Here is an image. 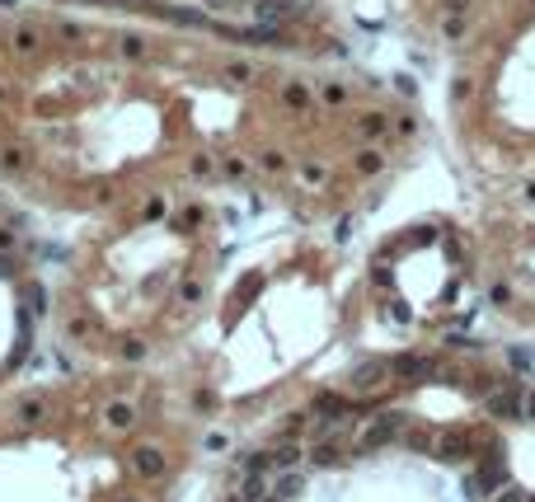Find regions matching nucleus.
Instances as JSON below:
<instances>
[{
  "label": "nucleus",
  "mask_w": 535,
  "mask_h": 502,
  "mask_svg": "<svg viewBox=\"0 0 535 502\" xmlns=\"http://www.w3.org/2000/svg\"><path fill=\"white\" fill-rule=\"evenodd\" d=\"M400 432H404V413H380L362 437H357V455H371V450H380V446H390V441H400Z\"/></svg>",
  "instance_id": "obj_1"
},
{
  "label": "nucleus",
  "mask_w": 535,
  "mask_h": 502,
  "mask_svg": "<svg viewBox=\"0 0 535 502\" xmlns=\"http://www.w3.org/2000/svg\"><path fill=\"white\" fill-rule=\"evenodd\" d=\"M395 375V362H380V357H371V362H362V367L352 371V385L362 390V395H375V390H385V380Z\"/></svg>",
  "instance_id": "obj_2"
},
{
  "label": "nucleus",
  "mask_w": 535,
  "mask_h": 502,
  "mask_svg": "<svg viewBox=\"0 0 535 502\" xmlns=\"http://www.w3.org/2000/svg\"><path fill=\"white\" fill-rule=\"evenodd\" d=\"M483 408L498 418V423H516L521 413H526V399H521V390H498V395H483Z\"/></svg>",
  "instance_id": "obj_3"
},
{
  "label": "nucleus",
  "mask_w": 535,
  "mask_h": 502,
  "mask_svg": "<svg viewBox=\"0 0 535 502\" xmlns=\"http://www.w3.org/2000/svg\"><path fill=\"white\" fill-rule=\"evenodd\" d=\"M470 450H474V437H470V432H441L437 446H432V455L455 465V460H470Z\"/></svg>",
  "instance_id": "obj_4"
},
{
  "label": "nucleus",
  "mask_w": 535,
  "mask_h": 502,
  "mask_svg": "<svg viewBox=\"0 0 535 502\" xmlns=\"http://www.w3.org/2000/svg\"><path fill=\"white\" fill-rule=\"evenodd\" d=\"M132 470L141 479H160L164 474V450L160 446H136L132 450Z\"/></svg>",
  "instance_id": "obj_5"
},
{
  "label": "nucleus",
  "mask_w": 535,
  "mask_h": 502,
  "mask_svg": "<svg viewBox=\"0 0 535 502\" xmlns=\"http://www.w3.org/2000/svg\"><path fill=\"white\" fill-rule=\"evenodd\" d=\"M395 375L400 380H428V375H437V357H395Z\"/></svg>",
  "instance_id": "obj_6"
},
{
  "label": "nucleus",
  "mask_w": 535,
  "mask_h": 502,
  "mask_svg": "<svg viewBox=\"0 0 535 502\" xmlns=\"http://www.w3.org/2000/svg\"><path fill=\"white\" fill-rule=\"evenodd\" d=\"M104 423L113 427V432H127V427L136 423V408L132 404H122V399H113V404L104 408Z\"/></svg>",
  "instance_id": "obj_7"
},
{
  "label": "nucleus",
  "mask_w": 535,
  "mask_h": 502,
  "mask_svg": "<svg viewBox=\"0 0 535 502\" xmlns=\"http://www.w3.org/2000/svg\"><path fill=\"white\" fill-rule=\"evenodd\" d=\"M400 441H404L408 450H432V446H437V437H432L428 427H404V432H400Z\"/></svg>",
  "instance_id": "obj_8"
},
{
  "label": "nucleus",
  "mask_w": 535,
  "mask_h": 502,
  "mask_svg": "<svg viewBox=\"0 0 535 502\" xmlns=\"http://www.w3.org/2000/svg\"><path fill=\"white\" fill-rule=\"evenodd\" d=\"M43 418H47V404H43V399H24V404H19V423H43Z\"/></svg>",
  "instance_id": "obj_9"
},
{
  "label": "nucleus",
  "mask_w": 535,
  "mask_h": 502,
  "mask_svg": "<svg viewBox=\"0 0 535 502\" xmlns=\"http://www.w3.org/2000/svg\"><path fill=\"white\" fill-rule=\"evenodd\" d=\"M310 460H315V465H338V441H334V437L320 441V446L310 450Z\"/></svg>",
  "instance_id": "obj_10"
},
{
  "label": "nucleus",
  "mask_w": 535,
  "mask_h": 502,
  "mask_svg": "<svg viewBox=\"0 0 535 502\" xmlns=\"http://www.w3.org/2000/svg\"><path fill=\"white\" fill-rule=\"evenodd\" d=\"M296 460H301V450H296L292 441H287V446H277V450H272V465H282V470H287V465H296Z\"/></svg>",
  "instance_id": "obj_11"
},
{
  "label": "nucleus",
  "mask_w": 535,
  "mask_h": 502,
  "mask_svg": "<svg viewBox=\"0 0 535 502\" xmlns=\"http://www.w3.org/2000/svg\"><path fill=\"white\" fill-rule=\"evenodd\" d=\"M14 47H19V52H33V47H38V28H19V33H14Z\"/></svg>",
  "instance_id": "obj_12"
},
{
  "label": "nucleus",
  "mask_w": 535,
  "mask_h": 502,
  "mask_svg": "<svg viewBox=\"0 0 535 502\" xmlns=\"http://www.w3.org/2000/svg\"><path fill=\"white\" fill-rule=\"evenodd\" d=\"M296 493H301V479H277V493H272V498H277V502H282V498H296Z\"/></svg>",
  "instance_id": "obj_13"
},
{
  "label": "nucleus",
  "mask_w": 535,
  "mask_h": 502,
  "mask_svg": "<svg viewBox=\"0 0 535 502\" xmlns=\"http://www.w3.org/2000/svg\"><path fill=\"white\" fill-rule=\"evenodd\" d=\"M493 502H531V493H521L516 483H507V488H498V498Z\"/></svg>",
  "instance_id": "obj_14"
},
{
  "label": "nucleus",
  "mask_w": 535,
  "mask_h": 502,
  "mask_svg": "<svg viewBox=\"0 0 535 502\" xmlns=\"http://www.w3.org/2000/svg\"><path fill=\"white\" fill-rule=\"evenodd\" d=\"M122 357H127V362H141V357H146V343L127 338V343H122Z\"/></svg>",
  "instance_id": "obj_15"
},
{
  "label": "nucleus",
  "mask_w": 535,
  "mask_h": 502,
  "mask_svg": "<svg viewBox=\"0 0 535 502\" xmlns=\"http://www.w3.org/2000/svg\"><path fill=\"white\" fill-rule=\"evenodd\" d=\"M362 132H367V136H380V132H385V118H375V113H371V118H362Z\"/></svg>",
  "instance_id": "obj_16"
},
{
  "label": "nucleus",
  "mask_w": 535,
  "mask_h": 502,
  "mask_svg": "<svg viewBox=\"0 0 535 502\" xmlns=\"http://www.w3.org/2000/svg\"><path fill=\"white\" fill-rule=\"evenodd\" d=\"M287 104H292V108H305V89H301V85H287Z\"/></svg>",
  "instance_id": "obj_17"
},
{
  "label": "nucleus",
  "mask_w": 535,
  "mask_h": 502,
  "mask_svg": "<svg viewBox=\"0 0 535 502\" xmlns=\"http://www.w3.org/2000/svg\"><path fill=\"white\" fill-rule=\"evenodd\" d=\"M10 244H14V239H10V230H0V254H5Z\"/></svg>",
  "instance_id": "obj_18"
},
{
  "label": "nucleus",
  "mask_w": 535,
  "mask_h": 502,
  "mask_svg": "<svg viewBox=\"0 0 535 502\" xmlns=\"http://www.w3.org/2000/svg\"><path fill=\"white\" fill-rule=\"evenodd\" d=\"M0 104H5V89H0Z\"/></svg>",
  "instance_id": "obj_19"
},
{
  "label": "nucleus",
  "mask_w": 535,
  "mask_h": 502,
  "mask_svg": "<svg viewBox=\"0 0 535 502\" xmlns=\"http://www.w3.org/2000/svg\"><path fill=\"white\" fill-rule=\"evenodd\" d=\"M531 502H535V498H531Z\"/></svg>",
  "instance_id": "obj_20"
}]
</instances>
